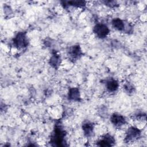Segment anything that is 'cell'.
<instances>
[{"mask_svg":"<svg viewBox=\"0 0 147 147\" xmlns=\"http://www.w3.org/2000/svg\"><path fill=\"white\" fill-rule=\"evenodd\" d=\"M13 45L18 49L24 48L28 46V40L25 32H19L13 38Z\"/></svg>","mask_w":147,"mask_h":147,"instance_id":"6da1fadb","label":"cell"},{"mask_svg":"<svg viewBox=\"0 0 147 147\" xmlns=\"http://www.w3.org/2000/svg\"><path fill=\"white\" fill-rule=\"evenodd\" d=\"M141 136V131L137 127L131 126L129 127L126 133L125 136V141L127 142H134L137 140Z\"/></svg>","mask_w":147,"mask_h":147,"instance_id":"7a4b0ae2","label":"cell"},{"mask_svg":"<svg viewBox=\"0 0 147 147\" xmlns=\"http://www.w3.org/2000/svg\"><path fill=\"white\" fill-rule=\"evenodd\" d=\"M93 31L98 37L103 38L108 35L110 30L106 25L103 24H98L94 26Z\"/></svg>","mask_w":147,"mask_h":147,"instance_id":"3957f363","label":"cell"},{"mask_svg":"<svg viewBox=\"0 0 147 147\" xmlns=\"http://www.w3.org/2000/svg\"><path fill=\"white\" fill-rule=\"evenodd\" d=\"M64 131H63L60 127H58L55 129V133L52 138V142L57 144V145H60L64 141Z\"/></svg>","mask_w":147,"mask_h":147,"instance_id":"277c9868","label":"cell"},{"mask_svg":"<svg viewBox=\"0 0 147 147\" xmlns=\"http://www.w3.org/2000/svg\"><path fill=\"white\" fill-rule=\"evenodd\" d=\"M68 54L69 57L72 60H76L79 59L82 54L81 48L79 45H74L69 48Z\"/></svg>","mask_w":147,"mask_h":147,"instance_id":"5b68a950","label":"cell"},{"mask_svg":"<svg viewBox=\"0 0 147 147\" xmlns=\"http://www.w3.org/2000/svg\"><path fill=\"white\" fill-rule=\"evenodd\" d=\"M111 123L117 127H120L126 123V119L125 117L119 114L114 113L113 114L110 118Z\"/></svg>","mask_w":147,"mask_h":147,"instance_id":"8992f818","label":"cell"},{"mask_svg":"<svg viewBox=\"0 0 147 147\" xmlns=\"http://www.w3.org/2000/svg\"><path fill=\"white\" fill-rule=\"evenodd\" d=\"M115 143V140L114 138L109 134H106L98 142V145L99 146H110L114 145Z\"/></svg>","mask_w":147,"mask_h":147,"instance_id":"52a82bcc","label":"cell"},{"mask_svg":"<svg viewBox=\"0 0 147 147\" xmlns=\"http://www.w3.org/2000/svg\"><path fill=\"white\" fill-rule=\"evenodd\" d=\"M68 99L74 101H79L80 99V95L78 88H72L69 90L68 94Z\"/></svg>","mask_w":147,"mask_h":147,"instance_id":"ba28073f","label":"cell"},{"mask_svg":"<svg viewBox=\"0 0 147 147\" xmlns=\"http://www.w3.org/2000/svg\"><path fill=\"white\" fill-rule=\"evenodd\" d=\"M112 25L116 30L119 31L125 30L126 25L124 22L119 18H114L112 21Z\"/></svg>","mask_w":147,"mask_h":147,"instance_id":"9c48e42d","label":"cell"},{"mask_svg":"<svg viewBox=\"0 0 147 147\" xmlns=\"http://www.w3.org/2000/svg\"><path fill=\"white\" fill-rule=\"evenodd\" d=\"M118 82L113 79H111L108 80L106 82V86L107 90L110 92H114L118 88Z\"/></svg>","mask_w":147,"mask_h":147,"instance_id":"30bf717a","label":"cell"},{"mask_svg":"<svg viewBox=\"0 0 147 147\" xmlns=\"http://www.w3.org/2000/svg\"><path fill=\"white\" fill-rule=\"evenodd\" d=\"M82 129L85 136H86L87 137H90L92 135L93 133L94 126L92 123L87 122L83 124Z\"/></svg>","mask_w":147,"mask_h":147,"instance_id":"8fae6325","label":"cell"},{"mask_svg":"<svg viewBox=\"0 0 147 147\" xmlns=\"http://www.w3.org/2000/svg\"><path fill=\"white\" fill-rule=\"evenodd\" d=\"M60 57L59 55L56 53H54L49 60V64L54 68H57L60 64Z\"/></svg>","mask_w":147,"mask_h":147,"instance_id":"7c38bea8","label":"cell"},{"mask_svg":"<svg viewBox=\"0 0 147 147\" xmlns=\"http://www.w3.org/2000/svg\"><path fill=\"white\" fill-rule=\"evenodd\" d=\"M124 88L125 90V91L129 93H131L133 92V90H134V88L133 86L130 84V83H127L124 86Z\"/></svg>","mask_w":147,"mask_h":147,"instance_id":"4fadbf2b","label":"cell"}]
</instances>
